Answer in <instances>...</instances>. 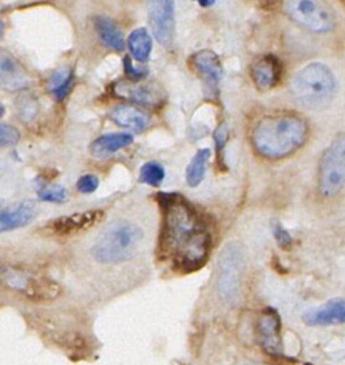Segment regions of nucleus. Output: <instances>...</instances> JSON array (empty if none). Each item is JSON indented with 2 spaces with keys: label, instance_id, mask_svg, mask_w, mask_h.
<instances>
[{
  "label": "nucleus",
  "instance_id": "7c9ffc66",
  "mask_svg": "<svg viewBox=\"0 0 345 365\" xmlns=\"http://www.w3.org/2000/svg\"><path fill=\"white\" fill-rule=\"evenodd\" d=\"M197 1H198V4L201 7H210V6H212L215 3V0H197Z\"/></svg>",
  "mask_w": 345,
  "mask_h": 365
},
{
  "label": "nucleus",
  "instance_id": "dca6fc26",
  "mask_svg": "<svg viewBox=\"0 0 345 365\" xmlns=\"http://www.w3.org/2000/svg\"><path fill=\"white\" fill-rule=\"evenodd\" d=\"M36 205L31 201H23L0 212V232L21 228L36 218Z\"/></svg>",
  "mask_w": 345,
  "mask_h": 365
},
{
  "label": "nucleus",
  "instance_id": "c756f323",
  "mask_svg": "<svg viewBox=\"0 0 345 365\" xmlns=\"http://www.w3.org/2000/svg\"><path fill=\"white\" fill-rule=\"evenodd\" d=\"M124 68H125V73H127L131 78H134V80H140V78L144 77V74H143L141 71L135 70V67L133 66V63H131V60H130L128 57L124 58Z\"/></svg>",
  "mask_w": 345,
  "mask_h": 365
},
{
  "label": "nucleus",
  "instance_id": "473e14b6",
  "mask_svg": "<svg viewBox=\"0 0 345 365\" xmlns=\"http://www.w3.org/2000/svg\"><path fill=\"white\" fill-rule=\"evenodd\" d=\"M240 365H264V364H252V362H244V364H240Z\"/></svg>",
  "mask_w": 345,
  "mask_h": 365
},
{
  "label": "nucleus",
  "instance_id": "f8f14e48",
  "mask_svg": "<svg viewBox=\"0 0 345 365\" xmlns=\"http://www.w3.org/2000/svg\"><path fill=\"white\" fill-rule=\"evenodd\" d=\"M104 217V212L101 210H90L83 212H76L70 215L58 217L48 222L47 228L54 235H73L83 231L90 230L96 224H98Z\"/></svg>",
  "mask_w": 345,
  "mask_h": 365
},
{
  "label": "nucleus",
  "instance_id": "a878e982",
  "mask_svg": "<svg viewBox=\"0 0 345 365\" xmlns=\"http://www.w3.org/2000/svg\"><path fill=\"white\" fill-rule=\"evenodd\" d=\"M271 228H272L274 238H275L277 244H278L281 248H288V247L292 244V237H291L289 231H288L278 220H272Z\"/></svg>",
  "mask_w": 345,
  "mask_h": 365
},
{
  "label": "nucleus",
  "instance_id": "f03ea898",
  "mask_svg": "<svg viewBox=\"0 0 345 365\" xmlns=\"http://www.w3.org/2000/svg\"><path fill=\"white\" fill-rule=\"evenodd\" d=\"M307 121L292 113H279L262 117L251 131L254 151L269 161L287 158L299 150L308 140Z\"/></svg>",
  "mask_w": 345,
  "mask_h": 365
},
{
  "label": "nucleus",
  "instance_id": "72a5a7b5",
  "mask_svg": "<svg viewBox=\"0 0 345 365\" xmlns=\"http://www.w3.org/2000/svg\"><path fill=\"white\" fill-rule=\"evenodd\" d=\"M4 114V107L0 104V117Z\"/></svg>",
  "mask_w": 345,
  "mask_h": 365
},
{
  "label": "nucleus",
  "instance_id": "412c9836",
  "mask_svg": "<svg viewBox=\"0 0 345 365\" xmlns=\"http://www.w3.org/2000/svg\"><path fill=\"white\" fill-rule=\"evenodd\" d=\"M127 46L131 53V56L138 61L144 63L148 60L153 48V40L147 29L138 27L133 30L127 38Z\"/></svg>",
  "mask_w": 345,
  "mask_h": 365
},
{
  "label": "nucleus",
  "instance_id": "9d476101",
  "mask_svg": "<svg viewBox=\"0 0 345 365\" xmlns=\"http://www.w3.org/2000/svg\"><path fill=\"white\" fill-rule=\"evenodd\" d=\"M257 336L258 344L271 356H282L281 339V319L279 314L272 307H265L257 318Z\"/></svg>",
  "mask_w": 345,
  "mask_h": 365
},
{
  "label": "nucleus",
  "instance_id": "c85d7f7f",
  "mask_svg": "<svg viewBox=\"0 0 345 365\" xmlns=\"http://www.w3.org/2000/svg\"><path fill=\"white\" fill-rule=\"evenodd\" d=\"M214 140H215L217 151H218V154L221 155V153H222V150H224V147H225V143H227V140H228V127H227L225 123H222V124L218 125V128H217L215 133H214Z\"/></svg>",
  "mask_w": 345,
  "mask_h": 365
},
{
  "label": "nucleus",
  "instance_id": "6ab92c4d",
  "mask_svg": "<svg viewBox=\"0 0 345 365\" xmlns=\"http://www.w3.org/2000/svg\"><path fill=\"white\" fill-rule=\"evenodd\" d=\"M94 26H96V31L98 34L100 41L105 47L115 50V51H121L124 48L123 33L120 31V29L111 19L98 16L94 19Z\"/></svg>",
  "mask_w": 345,
  "mask_h": 365
},
{
  "label": "nucleus",
  "instance_id": "423d86ee",
  "mask_svg": "<svg viewBox=\"0 0 345 365\" xmlns=\"http://www.w3.org/2000/svg\"><path fill=\"white\" fill-rule=\"evenodd\" d=\"M345 187V131L336 134L324 150L316 174V190L322 198L338 195Z\"/></svg>",
  "mask_w": 345,
  "mask_h": 365
},
{
  "label": "nucleus",
  "instance_id": "4468645a",
  "mask_svg": "<svg viewBox=\"0 0 345 365\" xmlns=\"http://www.w3.org/2000/svg\"><path fill=\"white\" fill-rule=\"evenodd\" d=\"M251 77L258 90L268 91L274 88L281 77L279 60L272 54L259 56L251 64Z\"/></svg>",
  "mask_w": 345,
  "mask_h": 365
},
{
  "label": "nucleus",
  "instance_id": "7ed1b4c3",
  "mask_svg": "<svg viewBox=\"0 0 345 365\" xmlns=\"http://www.w3.org/2000/svg\"><path fill=\"white\" fill-rule=\"evenodd\" d=\"M143 230L128 220L111 221L91 247V255L98 264L115 265L134 258L143 242Z\"/></svg>",
  "mask_w": 345,
  "mask_h": 365
},
{
  "label": "nucleus",
  "instance_id": "bb28decb",
  "mask_svg": "<svg viewBox=\"0 0 345 365\" xmlns=\"http://www.w3.org/2000/svg\"><path fill=\"white\" fill-rule=\"evenodd\" d=\"M19 138L20 134L14 127L0 123V145H13L19 141Z\"/></svg>",
  "mask_w": 345,
  "mask_h": 365
},
{
  "label": "nucleus",
  "instance_id": "6e6552de",
  "mask_svg": "<svg viewBox=\"0 0 345 365\" xmlns=\"http://www.w3.org/2000/svg\"><path fill=\"white\" fill-rule=\"evenodd\" d=\"M244 269L242 250L237 242L227 244L218 258L217 289L225 304L234 305L241 295V275Z\"/></svg>",
  "mask_w": 345,
  "mask_h": 365
},
{
  "label": "nucleus",
  "instance_id": "cd10ccee",
  "mask_svg": "<svg viewBox=\"0 0 345 365\" xmlns=\"http://www.w3.org/2000/svg\"><path fill=\"white\" fill-rule=\"evenodd\" d=\"M97 187H98V178L94 174L81 175L77 181V190L84 194H90L93 191H96Z\"/></svg>",
  "mask_w": 345,
  "mask_h": 365
},
{
  "label": "nucleus",
  "instance_id": "b1692460",
  "mask_svg": "<svg viewBox=\"0 0 345 365\" xmlns=\"http://www.w3.org/2000/svg\"><path fill=\"white\" fill-rule=\"evenodd\" d=\"M165 177L164 167L157 161H148L141 165L138 180L147 185L158 187Z\"/></svg>",
  "mask_w": 345,
  "mask_h": 365
},
{
  "label": "nucleus",
  "instance_id": "ddd939ff",
  "mask_svg": "<svg viewBox=\"0 0 345 365\" xmlns=\"http://www.w3.org/2000/svg\"><path fill=\"white\" fill-rule=\"evenodd\" d=\"M30 84L27 70L7 50L0 48V88L6 91H19Z\"/></svg>",
  "mask_w": 345,
  "mask_h": 365
},
{
  "label": "nucleus",
  "instance_id": "aec40b11",
  "mask_svg": "<svg viewBox=\"0 0 345 365\" xmlns=\"http://www.w3.org/2000/svg\"><path fill=\"white\" fill-rule=\"evenodd\" d=\"M115 93L123 98H127L143 106H155L161 101V97L153 88L141 84L118 83L115 86Z\"/></svg>",
  "mask_w": 345,
  "mask_h": 365
},
{
  "label": "nucleus",
  "instance_id": "4be33fe9",
  "mask_svg": "<svg viewBox=\"0 0 345 365\" xmlns=\"http://www.w3.org/2000/svg\"><path fill=\"white\" fill-rule=\"evenodd\" d=\"M71 83H73L71 68L60 67L50 74L46 83V88L48 93H51L56 97V100H63L68 94L71 88Z\"/></svg>",
  "mask_w": 345,
  "mask_h": 365
},
{
  "label": "nucleus",
  "instance_id": "9b49d317",
  "mask_svg": "<svg viewBox=\"0 0 345 365\" xmlns=\"http://www.w3.org/2000/svg\"><path fill=\"white\" fill-rule=\"evenodd\" d=\"M191 64L202 80L205 94L208 97L217 98L220 91V81L222 77V66L220 57L212 50H201L191 57Z\"/></svg>",
  "mask_w": 345,
  "mask_h": 365
},
{
  "label": "nucleus",
  "instance_id": "0eeeda50",
  "mask_svg": "<svg viewBox=\"0 0 345 365\" xmlns=\"http://www.w3.org/2000/svg\"><path fill=\"white\" fill-rule=\"evenodd\" d=\"M0 287L31 299L53 298L58 294V287L51 279L6 264H0Z\"/></svg>",
  "mask_w": 345,
  "mask_h": 365
},
{
  "label": "nucleus",
  "instance_id": "39448f33",
  "mask_svg": "<svg viewBox=\"0 0 345 365\" xmlns=\"http://www.w3.org/2000/svg\"><path fill=\"white\" fill-rule=\"evenodd\" d=\"M285 16L312 34H329L336 29V14L325 0H282Z\"/></svg>",
  "mask_w": 345,
  "mask_h": 365
},
{
  "label": "nucleus",
  "instance_id": "5701e85b",
  "mask_svg": "<svg viewBox=\"0 0 345 365\" xmlns=\"http://www.w3.org/2000/svg\"><path fill=\"white\" fill-rule=\"evenodd\" d=\"M210 155V148H200L191 158L190 164L185 168V181L190 187H197L204 180Z\"/></svg>",
  "mask_w": 345,
  "mask_h": 365
},
{
  "label": "nucleus",
  "instance_id": "a211bd4d",
  "mask_svg": "<svg viewBox=\"0 0 345 365\" xmlns=\"http://www.w3.org/2000/svg\"><path fill=\"white\" fill-rule=\"evenodd\" d=\"M110 118L121 125L135 131H143L150 124V115L131 106H117L111 110Z\"/></svg>",
  "mask_w": 345,
  "mask_h": 365
},
{
  "label": "nucleus",
  "instance_id": "393cba45",
  "mask_svg": "<svg viewBox=\"0 0 345 365\" xmlns=\"http://www.w3.org/2000/svg\"><path fill=\"white\" fill-rule=\"evenodd\" d=\"M38 198L50 202H63L67 200V191L64 187L57 184L44 185L38 190Z\"/></svg>",
  "mask_w": 345,
  "mask_h": 365
},
{
  "label": "nucleus",
  "instance_id": "1a4fd4ad",
  "mask_svg": "<svg viewBox=\"0 0 345 365\" xmlns=\"http://www.w3.org/2000/svg\"><path fill=\"white\" fill-rule=\"evenodd\" d=\"M147 13L150 27L155 40L168 47L174 37V1L172 0H147Z\"/></svg>",
  "mask_w": 345,
  "mask_h": 365
},
{
  "label": "nucleus",
  "instance_id": "f3484780",
  "mask_svg": "<svg viewBox=\"0 0 345 365\" xmlns=\"http://www.w3.org/2000/svg\"><path fill=\"white\" fill-rule=\"evenodd\" d=\"M133 141L134 137L130 133L104 134L90 144V153L96 158H107L113 155L115 151L130 145Z\"/></svg>",
  "mask_w": 345,
  "mask_h": 365
},
{
  "label": "nucleus",
  "instance_id": "f257e3e1",
  "mask_svg": "<svg viewBox=\"0 0 345 365\" xmlns=\"http://www.w3.org/2000/svg\"><path fill=\"white\" fill-rule=\"evenodd\" d=\"M163 228L160 250L178 271L201 268L210 254L211 234L198 211L182 197L161 194Z\"/></svg>",
  "mask_w": 345,
  "mask_h": 365
},
{
  "label": "nucleus",
  "instance_id": "2f4dec72",
  "mask_svg": "<svg viewBox=\"0 0 345 365\" xmlns=\"http://www.w3.org/2000/svg\"><path fill=\"white\" fill-rule=\"evenodd\" d=\"M3 31H4V24H3V20L0 19V38L3 36Z\"/></svg>",
  "mask_w": 345,
  "mask_h": 365
},
{
  "label": "nucleus",
  "instance_id": "2eb2a0df",
  "mask_svg": "<svg viewBox=\"0 0 345 365\" xmlns=\"http://www.w3.org/2000/svg\"><path fill=\"white\" fill-rule=\"evenodd\" d=\"M304 322L307 325H334L345 322V299H331L316 309H309L304 314Z\"/></svg>",
  "mask_w": 345,
  "mask_h": 365
},
{
  "label": "nucleus",
  "instance_id": "20e7f679",
  "mask_svg": "<svg viewBox=\"0 0 345 365\" xmlns=\"http://www.w3.org/2000/svg\"><path fill=\"white\" fill-rule=\"evenodd\" d=\"M294 98L307 108H326L335 96L336 80L332 70L321 63L312 61L298 70L289 84Z\"/></svg>",
  "mask_w": 345,
  "mask_h": 365
}]
</instances>
